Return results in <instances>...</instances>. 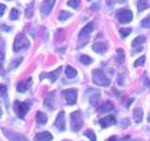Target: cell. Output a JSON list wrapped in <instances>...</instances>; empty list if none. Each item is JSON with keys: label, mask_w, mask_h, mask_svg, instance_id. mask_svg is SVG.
Instances as JSON below:
<instances>
[{"label": "cell", "mask_w": 150, "mask_h": 141, "mask_svg": "<svg viewBox=\"0 0 150 141\" xmlns=\"http://www.w3.org/2000/svg\"><path fill=\"white\" fill-rule=\"evenodd\" d=\"M30 109V102H20L15 101L13 103V110L19 119H25V117Z\"/></svg>", "instance_id": "obj_1"}, {"label": "cell", "mask_w": 150, "mask_h": 141, "mask_svg": "<svg viewBox=\"0 0 150 141\" xmlns=\"http://www.w3.org/2000/svg\"><path fill=\"white\" fill-rule=\"evenodd\" d=\"M92 80L98 86L108 87L110 85V79H108L105 73L100 69H96L92 72Z\"/></svg>", "instance_id": "obj_2"}, {"label": "cell", "mask_w": 150, "mask_h": 141, "mask_svg": "<svg viewBox=\"0 0 150 141\" xmlns=\"http://www.w3.org/2000/svg\"><path fill=\"white\" fill-rule=\"evenodd\" d=\"M30 47V42L28 41L27 38L20 33L15 37V40H14V43H13V50L14 52H19L23 49H27Z\"/></svg>", "instance_id": "obj_3"}, {"label": "cell", "mask_w": 150, "mask_h": 141, "mask_svg": "<svg viewBox=\"0 0 150 141\" xmlns=\"http://www.w3.org/2000/svg\"><path fill=\"white\" fill-rule=\"evenodd\" d=\"M83 123L82 113L80 111H75L70 114V128L72 132H78L82 128Z\"/></svg>", "instance_id": "obj_4"}, {"label": "cell", "mask_w": 150, "mask_h": 141, "mask_svg": "<svg viewBox=\"0 0 150 141\" xmlns=\"http://www.w3.org/2000/svg\"><path fill=\"white\" fill-rule=\"evenodd\" d=\"M94 29V24L92 22L88 23L87 25L84 26L81 32L79 33V41L81 42V46L86 45L89 41V35L91 34Z\"/></svg>", "instance_id": "obj_5"}, {"label": "cell", "mask_w": 150, "mask_h": 141, "mask_svg": "<svg viewBox=\"0 0 150 141\" xmlns=\"http://www.w3.org/2000/svg\"><path fill=\"white\" fill-rule=\"evenodd\" d=\"M77 94H78V90L76 88H70V89H66V90H63L62 93H61V96H62L66 100L67 105H73L76 103Z\"/></svg>", "instance_id": "obj_6"}, {"label": "cell", "mask_w": 150, "mask_h": 141, "mask_svg": "<svg viewBox=\"0 0 150 141\" xmlns=\"http://www.w3.org/2000/svg\"><path fill=\"white\" fill-rule=\"evenodd\" d=\"M116 17L120 24H129L132 21L133 14L129 9H120L116 12Z\"/></svg>", "instance_id": "obj_7"}, {"label": "cell", "mask_w": 150, "mask_h": 141, "mask_svg": "<svg viewBox=\"0 0 150 141\" xmlns=\"http://www.w3.org/2000/svg\"><path fill=\"white\" fill-rule=\"evenodd\" d=\"M2 131L5 136H6L9 141H28V139L25 136L21 134L15 133V132L11 131V130H7L5 128H2Z\"/></svg>", "instance_id": "obj_8"}, {"label": "cell", "mask_w": 150, "mask_h": 141, "mask_svg": "<svg viewBox=\"0 0 150 141\" xmlns=\"http://www.w3.org/2000/svg\"><path fill=\"white\" fill-rule=\"evenodd\" d=\"M61 72H62V67H58L56 70H53V72H51V73H42L40 75V79L42 80L44 78H49L52 83H54L55 80L59 77Z\"/></svg>", "instance_id": "obj_9"}, {"label": "cell", "mask_w": 150, "mask_h": 141, "mask_svg": "<svg viewBox=\"0 0 150 141\" xmlns=\"http://www.w3.org/2000/svg\"><path fill=\"white\" fill-rule=\"evenodd\" d=\"M54 126L61 132L66 130V120H65V112L64 111H60L58 113V115L56 116V119L54 121Z\"/></svg>", "instance_id": "obj_10"}, {"label": "cell", "mask_w": 150, "mask_h": 141, "mask_svg": "<svg viewBox=\"0 0 150 141\" xmlns=\"http://www.w3.org/2000/svg\"><path fill=\"white\" fill-rule=\"evenodd\" d=\"M88 100L92 106H96L98 105V102L100 98V93L98 89H88Z\"/></svg>", "instance_id": "obj_11"}, {"label": "cell", "mask_w": 150, "mask_h": 141, "mask_svg": "<svg viewBox=\"0 0 150 141\" xmlns=\"http://www.w3.org/2000/svg\"><path fill=\"white\" fill-rule=\"evenodd\" d=\"M55 3V0H45L40 6V11L44 16L49 15L52 9L54 8V5Z\"/></svg>", "instance_id": "obj_12"}, {"label": "cell", "mask_w": 150, "mask_h": 141, "mask_svg": "<svg viewBox=\"0 0 150 141\" xmlns=\"http://www.w3.org/2000/svg\"><path fill=\"white\" fill-rule=\"evenodd\" d=\"M98 122H100V125L101 126V128L106 129V128H108V127L116 124V120H115V116L110 115V116L102 118V119L100 120V121H98Z\"/></svg>", "instance_id": "obj_13"}, {"label": "cell", "mask_w": 150, "mask_h": 141, "mask_svg": "<svg viewBox=\"0 0 150 141\" xmlns=\"http://www.w3.org/2000/svg\"><path fill=\"white\" fill-rule=\"evenodd\" d=\"M31 84H32V78L31 77L27 78L25 80H23V81H21V82H19L18 85H17V91L21 92V93L25 92L27 89L30 88Z\"/></svg>", "instance_id": "obj_14"}, {"label": "cell", "mask_w": 150, "mask_h": 141, "mask_svg": "<svg viewBox=\"0 0 150 141\" xmlns=\"http://www.w3.org/2000/svg\"><path fill=\"white\" fill-rule=\"evenodd\" d=\"M92 49L98 54H104L108 49V45L106 42L98 41V42H96V43L93 44Z\"/></svg>", "instance_id": "obj_15"}, {"label": "cell", "mask_w": 150, "mask_h": 141, "mask_svg": "<svg viewBox=\"0 0 150 141\" xmlns=\"http://www.w3.org/2000/svg\"><path fill=\"white\" fill-rule=\"evenodd\" d=\"M53 135L50 132H41L35 136V141H52Z\"/></svg>", "instance_id": "obj_16"}, {"label": "cell", "mask_w": 150, "mask_h": 141, "mask_svg": "<svg viewBox=\"0 0 150 141\" xmlns=\"http://www.w3.org/2000/svg\"><path fill=\"white\" fill-rule=\"evenodd\" d=\"M54 95L55 92H50L48 95L46 96L45 100H44V105L46 107L50 108V109H54Z\"/></svg>", "instance_id": "obj_17"}, {"label": "cell", "mask_w": 150, "mask_h": 141, "mask_svg": "<svg viewBox=\"0 0 150 141\" xmlns=\"http://www.w3.org/2000/svg\"><path fill=\"white\" fill-rule=\"evenodd\" d=\"M114 103L111 101H106L103 105H101L100 107L98 108V110L101 112V113H107V112H110L114 109Z\"/></svg>", "instance_id": "obj_18"}, {"label": "cell", "mask_w": 150, "mask_h": 141, "mask_svg": "<svg viewBox=\"0 0 150 141\" xmlns=\"http://www.w3.org/2000/svg\"><path fill=\"white\" fill-rule=\"evenodd\" d=\"M144 118V112L142 108H135L133 110V119L136 123H140L143 120Z\"/></svg>", "instance_id": "obj_19"}, {"label": "cell", "mask_w": 150, "mask_h": 141, "mask_svg": "<svg viewBox=\"0 0 150 141\" xmlns=\"http://www.w3.org/2000/svg\"><path fill=\"white\" fill-rule=\"evenodd\" d=\"M47 120H48V117L43 112H38L36 115V121L39 124H45Z\"/></svg>", "instance_id": "obj_20"}, {"label": "cell", "mask_w": 150, "mask_h": 141, "mask_svg": "<svg viewBox=\"0 0 150 141\" xmlns=\"http://www.w3.org/2000/svg\"><path fill=\"white\" fill-rule=\"evenodd\" d=\"M125 61V53L122 48H118L116 50V56H115V62L117 64H122Z\"/></svg>", "instance_id": "obj_21"}, {"label": "cell", "mask_w": 150, "mask_h": 141, "mask_svg": "<svg viewBox=\"0 0 150 141\" xmlns=\"http://www.w3.org/2000/svg\"><path fill=\"white\" fill-rule=\"evenodd\" d=\"M150 7V4L147 2V0H139L138 4H137V8H138V11L142 12L144 9H146Z\"/></svg>", "instance_id": "obj_22"}, {"label": "cell", "mask_w": 150, "mask_h": 141, "mask_svg": "<svg viewBox=\"0 0 150 141\" xmlns=\"http://www.w3.org/2000/svg\"><path fill=\"white\" fill-rule=\"evenodd\" d=\"M65 73L69 78H75L77 75V70L74 68H72L71 66H67V68L65 70Z\"/></svg>", "instance_id": "obj_23"}, {"label": "cell", "mask_w": 150, "mask_h": 141, "mask_svg": "<svg viewBox=\"0 0 150 141\" xmlns=\"http://www.w3.org/2000/svg\"><path fill=\"white\" fill-rule=\"evenodd\" d=\"M144 41H145V38L144 36H138L132 41V42H131V46H132V47L140 46V45H142Z\"/></svg>", "instance_id": "obj_24"}, {"label": "cell", "mask_w": 150, "mask_h": 141, "mask_svg": "<svg viewBox=\"0 0 150 141\" xmlns=\"http://www.w3.org/2000/svg\"><path fill=\"white\" fill-rule=\"evenodd\" d=\"M84 135L86 136V137H88L89 139H90V141H97V136H96V134L94 133V131L91 130V129H88L86 130V132H84Z\"/></svg>", "instance_id": "obj_25"}, {"label": "cell", "mask_w": 150, "mask_h": 141, "mask_svg": "<svg viewBox=\"0 0 150 141\" xmlns=\"http://www.w3.org/2000/svg\"><path fill=\"white\" fill-rule=\"evenodd\" d=\"M80 61H81V63H83L84 65H90L91 63H93V59L90 58V56H88L86 55L81 56V58H80Z\"/></svg>", "instance_id": "obj_26"}, {"label": "cell", "mask_w": 150, "mask_h": 141, "mask_svg": "<svg viewBox=\"0 0 150 141\" xmlns=\"http://www.w3.org/2000/svg\"><path fill=\"white\" fill-rule=\"evenodd\" d=\"M70 15H71V13H69V11H62L60 12L59 16H58V20L60 22H64L67 20L68 18L70 17Z\"/></svg>", "instance_id": "obj_27"}, {"label": "cell", "mask_w": 150, "mask_h": 141, "mask_svg": "<svg viewBox=\"0 0 150 141\" xmlns=\"http://www.w3.org/2000/svg\"><path fill=\"white\" fill-rule=\"evenodd\" d=\"M5 58V41L0 38V60Z\"/></svg>", "instance_id": "obj_28"}, {"label": "cell", "mask_w": 150, "mask_h": 141, "mask_svg": "<svg viewBox=\"0 0 150 141\" xmlns=\"http://www.w3.org/2000/svg\"><path fill=\"white\" fill-rule=\"evenodd\" d=\"M131 33L130 28H120L119 29V34L122 38H127Z\"/></svg>", "instance_id": "obj_29"}, {"label": "cell", "mask_w": 150, "mask_h": 141, "mask_svg": "<svg viewBox=\"0 0 150 141\" xmlns=\"http://www.w3.org/2000/svg\"><path fill=\"white\" fill-rule=\"evenodd\" d=\"M19 14H20V12H19L18 9H12L11 11V14H9V18H11V20H17L19 18Z\"/></svg>", "instance_id": "obj_30"}, {"label": "cell", "mask_w": 150, "mask_h": 141, "mask_svg": "<svg viewBox=\"0 0 150 141\" xmlns=\"http://www.w3.org/2000/svg\"><path fill=\"white\" fill-rule=\"evenodd\" d=\"M141 26H142L143 27H145V28L150 27V14L147 15L144 19H143L142 22H141Z\"/></svg>", "instance_id": "obj_31"}, {"label": "cell", "mask_w": 150, "mask_h": 141, "mask_svg": "<svg viewBox=\"0 0 150 141\" xmlns=\"http://www.w3.org/2000/svg\"><path fill=\"white\" fill-rule=\"evenodd\" d=\"M68 5L69 7L74 8V9H77L80 5V0H69Z\"/></svg>", "instance_id": "obj_32"}, {"label": "cell", "mask_w": 150, "mask_h": 141, "mask_svg": "<svg viewBox=\"0 0 150 141\" xmlns=\"http://www.w3.org/2000/svg\"><path fill=\"white\" fill-rule=\"evenodd\" d=\"M145 59V56H142L141 58H139L137 60L135 61V63H134V67H137V66L139 65H144V60Z\"/></svg>", "instance_id": "obj_33"}, {"label": "cell", "mask_w": 150, "mask_h": 141, "mask_svg": "<svg viewBox=\"0 0 150 141\" xmlns=\"http://www.w3.org/2000/svg\"><path fill=\"white\" fill-rule=\"evenodd\" d=\"M7 92V87L5 85L0 84V96H4Z\"/></svg>", "instance_id": "obj_34"}, {"label": "cell", "mask_w": 150, "mask_h": 141, "mask_svg": "<svg viewBox=\"0 0 150 141\" xmlns=\"http://www.w3.org/2000/svg\"><path fill=\"white\" fill-rule=\"evenodd\" d=\"M5 11H6V6L4 4H0V17L4 14Z\"/></svg>", "instance_id": "obj_35"}, {"label": "cell", "mask_w": 150, "mask_h": 141, "mask_svg": "<svg viewBox=\"0 0 150 141\" xmlns=\"http://www.w3.org/2000/svg\"><path fill=\"white\" fill-rule=\"evenodd\" d=\"M112 3H114V0H106V4L108 6H112Z\"/></svg>", "instance_id": "obj_36"}, {"label": "cell", "mask_w": 150, "mask_h": 141, "mask_svg": "<svg viewBox=\"0 0 150 141\" xmlns=\"http://www.w3.org/2000/svg\"><path fill=\"white\" fill-rule=\"evenodd\" d=\"M3 73V65L2 62H0V74Z\"/></svg>", "instance_id": "obj_37"}, {"label": "cell", "mask_w": 150, "mask_h": 141, "mask_svg": "<svg viewBox=\"0 0 150 141\" xmlns=\"http://www.w3.org/2000/svg\"><path fill=\"white\" fill-rule=\"evenodd\" d=\"M126 1H127V0H118L119 3H125Z\"/></svg>", "instance_id": "obj_38"}, {"label": "cell", "mask_w": 150, "mask_h": 141, "mask_svg": "<svg viewBox=\"0 0 150 141\" xmlns=\"http://www.w3.org/2000/svg\"><path fill=\"white\" fill-rule=\"evenodd\" d=\"M87 1H91V0H87Z\"/></svg>", "instance_id": "obj_39"}, {"label": "cell", "mask_w": 150, "mask_h": 141, "mask_svg": "<svg viewBox=\"0 0 150 141\" xmlns=\"http://www.w3.org/2000/svg\"><path fill=\"white\" fill-rule=\"evenodd\" d=\"M8 1H11V0H8Z\"/></svg>", "instance_id": "obj_40"}]
</instances>
